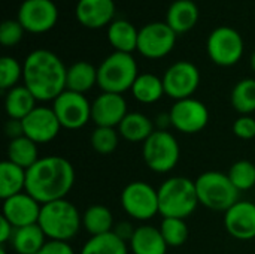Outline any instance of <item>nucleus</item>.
Segmentation results:
<instances>
[{
  "instance_id": "c756f323",
  "label": "nucleus",
  "mask_w": 255,
  "mask_h": 254,
  "mask_svg": "<svg viewBox=\"0 0 255 254\" xmlns=\"http://www.w3.org/2000/svg\"><path fill=\"white\" fill-rule=\"evenodd\" d=\"M6 156L9 162L13 165L22 168V169H30L40 157H39V148L37 144L33 142L27 136H21L18 139H12L7 144Z\"/></svg>"
},
{
  "instance_id": "9d476101",
  "label": "nucleus",
  "mask_w": 255,
  "mask_h": 254,
  "mask_svg": "<svg viewBox=\"0 0 255 254\" xmlns=\"http://www.w3.org/2000/svg\"><path fill=\"white\" fill-rule=\"evenodd\" d=\"M52 109L63 129L79 130L91 120V103L85 94L64 90L54 102Z\"/></svg>"
},
{
  "instance_id": "58836bf2",
  "label": "nucleus",
  "mask_w": 255,
  "mask_h": 254,
  "mask_svg": "<svg viewBox=\"0 0 255 254\" xmlns=\"http://www.w3.org/2000/svg\"><path fill=\"white\" fill-rule=\"evenodd\" d=\"M37 254H76L73 247L66 243V241H54V240H48L45 243V246L40 249V252Z\"/></svg>"
},
{
  "instance_id": "f8f14e48",
  "label": "nucleus",
  "mask_w": 255,
  "mask_h": 254,
  "mask_svg": "<svg viewBox=\"0 0 255 254\" xmlns=\"http://www.w3.org/2000/svg\"><path fill=\"white\" fill-rule=\"evenodd\" d=\"M176 36L166 21L149 22L139 30L137 51L149 60L163 58L173 49Z\"/></svg>"
},
{
  "instance_id": "dca6fc26",
  "label": "nucleus",
  "mask_w": 255,
  "mask_h": 254,
  "mask_svg": "<svg viewBox=\"0 0 255 254\" xmlns=\"http://www.w3.org/2000/svg\"><path fill=\"white\" fill-rule=\"evenodd\" d=\"M123 94L102 91L91 103V121L96 127H118L128 114Z\"/></svg>"
},
{
  "instance_id": "0eeeda50",
  "label": "nucleus",
  "mask_w": 255,
  "mask_h": 254,
  "mask_svg": "<svg viewBox=\"0 0 255 254\" xmlns=\"http://www.w3.org/2000/svg\"><path fill=\"white\" fill-rule=\"evenodd\" d=\"M145 165L155 174H167L176 168L181 157L179 142L169 130H155L142 145Z\"/></svg>"
},
{
  "instance_id": "4c0bfd02",
  "label": "nucleus",
  "mask_w": 255,
  "mask_h": 254,
  "mask_svg": "<svg viewBox=\"0 0 255 254\" xmlns=\"http://www.w3.org/2000/svg\"><path fill=\"white\" fill-rule=\"evenodd\" d=\"M233 133L236 138L250 141L255 138V118L253 115H239L233 123Z\"/></svg>"
},
{
  "instance_id": "79ce46f5",
  "label": "nucleus",
  "mask_w": 255,
  "mask_h": 254,
  "mask_svg": "<svg viewBox=\"0 0 255 254\" xmlns=\"http://www.w3.org/2000/svg\"><path fill=\"white\" fill-rule=\"evenodd\" d=\"M13 232H15V228L1 216L0 217V244L4 246V244L10 243V240L13 237Z\"/></svg>"
},
{
  "instance_id": "412c9836",
  "label": "nucleus",
  "mask_w": 255,
  "mask_h": 254,
  "mask_svg": "<svg viewBox=\"0 0 255 254\" xmlns=\"http://www.w3.org/2000/svg\"><path fill=\"white\" fill-rule=\"evenodd\" d=\"M197 21L199 7L193 0H175L166 12V22L176 34L190 31Z\"/></svg>"
},
{
  "instance_id": "7ed1b4c3",
  "label": "nucleus",
  "mask_w": 255,
  "mask_h": 254,
  "mask_svg": "<svg viewBox=\"0 0 255 254\" xmlns=\"http://www.w3.org/2000/svg\"><path fill=\"white\" fill-rule=\"evenodd\" d=\"M158 190V210L163 219H188L197 210L196 183L187 177H170Z\"/></svg>"
},
{
  "instance_id": "37998d69",
  "label": "nucleus",
  "mask_w": 255,
  "mask_h": 254,
  "mask_svg": "<svg viewBox=\"0 0 255 254\" xmlns=\"http://www.w3.org/2000/svg\"><path fill=\"white\" fill-rule=\"evenodd\" d=\"M154 126H155V130H169V127H172L170 114L169 112L157 114L154 118Z\"/></svg>"
},
{
  "instance_id": "f704fd0d",
  "label": "nucleus",
  "mask_w": 255,
  "mask_h": 254,
  "mask_svg": "<svg viewBox=\"0 0 255 254\" xmlns=\"http://www.w3.org/2000/svg\"><path fill=\"white\" fill-rule=\"evenodd\" d=\"M120 133L115 127H96L91 132L90 144L91 148L99 154H111L120 144Z\"/></svg>"
},
{
  "instance_id": "c9c22d12",
  "label": "nucleus",
  "mask_w": 255,
  "mask_h": 254,
  "mask_svg": "<svg viewBox=\"0 0 255 254\" xmlns=\"http://www.w3.org/2000/svg\"><path fill=\"white\" fill-rule=\"evenodd\" d=\"M24 69L19 61L13 57H1L0 60V88L9 91L18 85V81L22 78Z\"/></svg>"
},
{
  "instance_id": "2f4dec72",
  "label": "nucleus",
  "mask_w": 255,
  "mask_h": 254,
  "mask_svg": "<svg viewBox=\"0 0 255 254\" xmlns=\"http://www.w3.org/2000/svg\"><path fill=\"white\" fill-rule=\"evenodd\" d=\"M232 106L241 115L255 112V79L245 78L236 82L232 90Z\"/></svg>"
},
{
  "instance_id": "423d86ee",
  "label": "nucleus",
  "mask_w": 255,
  "mask_h": 254,
  "mask_svg": "<svg viewBox=\"0 0 255 254\" xmlns=\"http://www.w3.org/2000/svg\"><path fill=\"white\" fill-rule=\"evenodd\" d=\"M139 76L137 63L131 54L114 51L97 67V85L105 93L123 94L131 90Z\"/></svg>"
},
{
  "instance_id": "a878e982",
  "label": "nucleus",
  "mask_w": 255,
  "mask_h": 254,
  "mask_svg": "<svg viewBox=\"0 0 255 254\" xmlns=\"http://www.w3.org/2000/svg\"><path fill=\"white\" fill-rule=\"evenodd\" d=\"M97 85V67L88 61H76L67 67L66 90L85 94Z\"/></svg>"
},
{
  "instance_id": "5701e85b",
  "label": "nucleus",
  "mask_w": 255,
  "mask_h": 254,
  "mask_svg": "<svg viewBox=\"0 0 255 254\" xmlns=\"http://www.w3.org/2000/svg\"><path fill=\"white\" fill-rule=\"evenodd\" d=\"M137 39L139 30L127 19H114L108 27V40L118 52L137 51Z\"/></svg>"
},
{
  "instance_id": "4468645a",
  "label": "nucleus",
  "mask_w": 255,
  "mask_h": 254,
  "mask_svg": "<svg viewBox=\"0 0 255 254\" xmlns=\"http://www.w3.org/2000/svg\"><path fill=\"white\" fill-rule=\"evenodd\" d=\"M25 31L40 34L49 31L58 19V9L52 0H24L16 18Z\"/></svg>"
},
{
  "instance_id": "9b49d317",
  "label": "nucleus",
  "mask_w": 255,
  "mask_h": 254,
  "mask_svg": "<svg viewBox=\"0 0 255 254\" xmlns=\"http://www.w3.org/2000/svg\"><path fill=\"white\" fill-rule=\"evenodd\" d=\"M163 84L166 94L176 100L193 97L200 85V72L196 64L187 60H181L167 67L163 75Z\"/></svg>"
},
{
  "instance_id": "a19ab883",
  "label": "nucleus",
  "mask_w": 255,
  "mask_h": 254,
  "mask_svg": "<svg viewBox=\"0 0 255 254\" xmlns=\"http://www.w3.org/2000/svg\"><path fill=\"white\" fill-rule=\"evenodd\" d=\"M134 231H136V228L131 225V223H128V222H120V223H117L115 226H114V234L118 237V238H121L123 241H126L127 244L130 243V240L133 238V235H134Z\"/></svg>"
},
{
  "instance_id": "f03ea898",
  "label": "nucleus",
  "mask_w": 255,
  "mask_h": 254,
  "mask_svg": "<svg viewBox=\"0 0 255 254\" xmlns=\"http://www.w3.org/2000/svg\"><path fill=\"white\" fill-rule=\"evenodd\" d=\"M24 85L39 102H54L66 90L67 67L48 49L31 51L24 61Z\"/></svg>"
},
{
  "instance_id": "473e14b6",
  "label": "nucleus",
  "mask_w": 255,
  "mask_h": 254,
  "mask_svg": "<svg viewBox=\"0 0 255 254\" xmlns=\"http://www.w3.org/2000/svg\"><path fill=\"white\" fill-rule=\"evenodd\" d=\"M158 229L169 247H181L190 237V229L182 219H163Z\"/></svg>"
},
{
  "instance_id": "f257e3e1",
  "label": "nucleus",
  "mask_w": 255,
  "mask_h": 254,
  "mask_svg": "<svg viewBox=\"0 0 255 254\" xmlns=\"http://www.w3.org/2000/svg\"><path fill=\"white\" fill-rule=\"evenodd\" d=\"M73 165L60 156L40 157L27 169L25 192L40 205L66 199L75 186Z\"/></svg>"
},
{
  "instance_id": "39448f33",
  "label": "nucleus",
  "mask_w": 255,
  "mask_h": 254,
  "mask_svg": "<svg viewBox=\"0 0 255 254\" xmlns=\"http://www.w3.org/2000/svg\"><path fill=\"white\" fill-rule=\"evenodd\" d=\"M194 183L199 204L211 211L226 213L241 201V192L233 186L227 174L218 171H206L199 175Z\"/></svg>"
},
{
  "instance_id": "f3484780",
  "label": "nucleus",
  "mask_w": 255,
  "mask_h": 254,
  "mask_svg": "<svg viewBox=\"0 0 255 254\" xmlns=\"http://www.w3.org/2000/svg\"><path fill=\"white\" fill-rule=\"evenodd\" d=\"M40 208L42 205L33 196H30L27 192H22L19 195H15L3 201L1 216L15 229H18L24 226L37 225Z\"/></svg>"
},
{
  "instance_id": "6ab92c4d",
  "label": "nucleus",
  "mask_w": 255,
  "mask_h": 254,
  "mask_svg": "<svg viewBox=\"0 0 255 254\" xmlns=\"http://www.w3.org/2000/svg\"><path fill=\"white\" fill-rule=\"evenodd\" d=\"M76 19L87 28L109 25L115 16L114 0H78L75 9Z\"/></svg>"
},
{
  "instance_id": "2eb2a0df",
  "label": "nucleus",
  "mask_w": 255,
  "mask_h": 254,
  "mask_svg": "<svg viewBox=\"0 0 255 254\" xmlns=\"http://www.w3.org/2000/svg\"><path fill=\"white\" fill-rule=\"evenodd\" d=\"M22 121L24 136L37 145L54 141L63 129L54 109L48 106H36Z\"/></svg>"
},
{
  "instance_id": "c85d7f7f",
  "label": "nucleus",
  "mask_w": 255,
  "mask_h": 254,
  "mask_svg": "<svg viewBox=\"0 0 255 254\" xmlns=\"http://www.w3.org/2000/svg\"><path fill=\"white\" fill-rule=\"evenodd\" d=\"M114 216L111 210L102 204L90 205L82 214V228L91 237L109 234L114 231Z\"/></svg>"
},
{
  "instance_id": "c03bdc74",
  "label": "nucleus",
  "mask_w": 255,
  "mask_h": 254,
  "mask_svg": "<svg viewBox=\"0 0 255 254\" xmlns=\"http://www.w3.org/2000/svg\"><path fill=\"white\" fill-rule=\"evenodd\" d=\"M251 67H253V70L255 72V51L253 52V55H251Z\"/></svg>"
},
{
  "instance_id": "20e7f679",
  "label": "nucleus",
  "mask_w": 255,
  "mask_h": 254,
  "mask_svg": "<svg viewBox=\"0 0 255 254\" xmlns=\"http://www.w3.org/2000/svg\"><path fill=\"white\" fill-rule=\"evenodd\" d=\"M37 225L48 240L72 241L82 228V216L79 210L67 199L43 204Z\"/></svg>"
},
{
  "instance_id": "ddd939ff",
  "label": "nucleus",
  "mask_w": 255,
  "mask_h": 254,
  "mask_svg": "<svg viewBox=\"0 0 255 254\" xmlns=\"http://www.w3.org/2000/svg\"><path fill=\"white\" fill-rule=\"evenodd\" d=\"M169 114L172 120V127L185 135L202 132L209 123L208 106L194 97L176 100L172 105Z\"/></svg>"
},
{
  "instance_id": "b1692460",
  "label": "nucleus",
  "mask_w": 255,
  "mask_h": 254,
  "mask_svg": "<svg viewBox=\"0 0 255 254\" xmlns=\"http://www.w3.org/2000/svg\"><path fill=\"white\" fill-rule=\"evenodd\" d=\"M33 93L22 84L6 91L4 96V111L7 118L24 120L37 105Z\"/></svg>"
},
{
  "instance_id": "cd10ccee",
  "label": "nucleus",
  "mask_w": 255,
  "mask_h": 254,
  "mask_svg": "<svg viewBox=\"0 0 255 254\" xmlns=\"http://www.w3.org/2000/svg\"><path fill=\"white\" fill-rule=\"evenodd\" d=\"M27 171L13 165L9 160L0 165V198L4 201L15 195L25 192Z\"/></svg>"
},
{
  "instance_id": "7c9ffc66",
  "label": "nucleus",
  "mask_w": 255,
  "mask_h": 254,
  "mask_svg": "<svg viewBox=\"0 0 255 254\" xmlns=\"http://www.w3.org/2000/svg\"><path fill=\"white\" fill-rule=\"evenodd\" d=\"M130 247L114 232L91 237L81 249L79 254H128Z\"/></svg>"
},
{
  "instance_id": "e433bc0d",
  "label": "nucleus",
  "mask_w": 255,
  "mask_h": 254,
  "mask_svg": "<svg viewBox=\"0 0 255 254\" xmlns=\"http://www.w3.org/2000/svg\"><path fill=\"white\" fill-rule=\"evenodd\" d=\"M24 27L18 19H6L0 25V42L3 46H15L21 42Z\"/></svg>"
},
{
  "instance_id": "a18cd8bd",
  "label": "nucleus",
  "mask_w": 255,
  "mask_h": 254,
  "mask_svg": "<svg viewBox=\"0 0 255 254\" xmlns=\"http://www.w3.org/2000/svg\"><path fill=\"white\" fill-rule=\"evenodd\" d=\"M0 254H7L6 249H4V246H1V247H0Z\"/></svg>"
},
{
  "instance_id": "bb28decb",
  "label": "nucleus",
  "mask_w": 255,
  "mask_h": 254,
  "mask_svg": "<svg viewBox=\"0 0 255 254\" xmlns=\"http://www.w3.org/2000/svg\"><path fill=\"white\" fill-rule=\"evenodd\" d=\"M131 94L137 102L143 105H152L158 102L166 94L163 78H158L157 75L149 72L139 73L131 87Z\"/></svg>"
},
{
  "instance_id": "aec40b11",
  "label": "nucleus",
  "mask_w": 255,
  "mask_h": 254,
  "mask_svg": "<svg viewBox=\"0 0 255 254\" xmlns=\"http://www.w3.org/2000/svg\"><path fill=\"white\" fill-rule=\"evenodd\" d=\"M128 247L133 254H166L169 249L160 229L151 225L137 226Z\"/></svg>"
},
{
  "instance_id": "a211bd4d",
  "label": "nucleus",
  "mask_w": 255,
  "mask_h": 254,
  "mask_svg": "<svg viewBox=\"0 0 255 254\" xmlns=\"http://www.w3.org/2000/svg\"><path fill=\"white\" fill-rule=\"evenodd\" d=\"M224 228L227 234L238 241H251L255 238V204L239 201L224 213Z\"/></svg>"
},
{
  "instance_id": "393cba45",
  "label": "nucleus",
  "mask_w": 255,
  "mask_h": 254,
  "mask_svg": "<svg viewBox=\"0 0 255 254\" xmlns=\"http://www.w3.org/2000/svg\"><path fill=\"white\" fill-rule=\"evenodd\" d=\"M48 238L39 225L18 228L10 240V247L16 254H37L45 246Z\"/></svg>"
},
{
  "instance_id": "ea45409f",
  "label": "nucleus",
  "mask_w": 255,
  "mask_h": 254,
  "mask_svg": "<svg viewBox=\"0 0 255 254\" xmlns=\"http://www.w3.org/2000/svg\"><path fill=\"white\" fill-rule=\"evenodd\" d=\"M4 135L9 138V141H12V139H18V138L24 136L22 121H21V120H12V118H7V121H6V124H4Z\"/></svg>"
},
{
  "instance_id": "4be33fe9",
  "label": "nucleus",
  "mask_w": 255,
  "mask_h": 254,
  "mask_svg": "<svg viewBox=\"0 0 255 254\" xmlns=\"http://www.w3.org/2000/svg\"><path fill=\"white\" fill-rule=\"evenodd\" d=\"M155 132L154 120L142 112H128L121 124L118 126V133L123 139L128 142H145Z\"/></svg>"
},
{
  "instance_id": "72a5a7b5",
  "label": "nucleus",
  "mask_w": 255,
  "mask_h": 254,
  "mask_svg": "<svg viewBox=\"0 0 255 254\" xmlns=\"http://www.w3.org/2000/svg\"><path fill=\"white\" fill-rule=\"evenodd\" d=\"M227 175L239 192H248L255 187V165L250 160L235 162Z\"/></svg>"
},
{
  "instance_id": "1a4fd4ad",
  "label": "nucleus",
  "mask_w": 255,
  "mask_h": 254,
  "mask_svg": "<svg viewBox=\"0 0 255 254\" xmlns=\"http://www.w3.org/2000/svg\"><path fill=\"white\" fill-rule=\"evenodd\" d=\"M209 58L223 67L235 66L244 55V39L241 33L227 25L217 27L211 31L206 43Z\"/></svg>"
},
{
  "instance_id": "6e6552de",
  "label": "nucleus",
  "mask_w": 255,
  "mask_h": 254,
  "mask_svg": "<svg viewBox=\"0 0 255 254\" xmlns=\"http://www.w3.org/2000/svg\"><path fill=\"white\" fill-rule=\"evenodd\" d=\"M120 202L124 213L137 222H148L160 214L158 190L145 181L128 183L121 192Z\"/></svg>"
}]
</instances>
